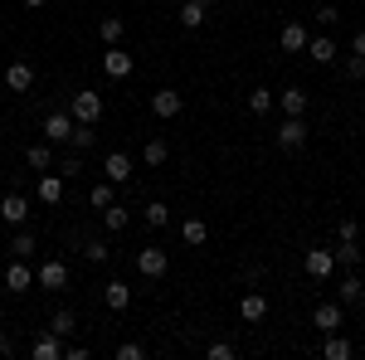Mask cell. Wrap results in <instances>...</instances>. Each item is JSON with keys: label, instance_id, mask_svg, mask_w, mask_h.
Returning a JSON list of instances; mask_svg holds the SVG:
<instances>
[{"label": "cell", "instance_id": "30bf717a", "mask_svg": "<svg viewBox=\"0 0 365 360\" xmlns=\"http://www.w3.org/2000/svg\"><path fill=\"white\" fill-rule=\"evenodd\" d=\"M0 220H5V224H15V229H20V224L29 220V200H25L20 190L0 195Z\"/></svg>", "mask_w": 365, "mask_h": 360}, {"label": "cell", "instance_id": "74e56055", "mask_svg": "<svg viewBox=\"0 0 365 360\" xmlns=\"http://www.w3.org/2000/svg\"><path fill=\"white\" fill-rule=\"evenodd\" d=\"M54 166H58V175H63V180H73V175L83 170V161H78V156H54Z\"/></svg>", "mask_w": 365, "mask_h": 360}, {"label": "cell", "instance_id": "ac0fdd59", "mask_svg": "<svg viewBox=\"0 0 365 360\" xmlns=\"http://www.w3.org/2000/svg\"><path fill=\"white\" fill-rule=\"evenodd\" d=\"M331 258H336V268H346V273H356L365 263V253H361V239L351 244V239H341V249H331Z\"/></svg>", "mask_w": 365, "mask_h": 360}, {"label": "cell", "instance_id": "7bdbcfd3", "mask_svg": "<svg viewBox=\"0 0 365 360\" xmlns=\"http://www.w3.org/2000/svg\"><path fill=\"white\" fill-rule=\"evenodd\" d=\"M88 356H93L88 346H63V360H88Z\"/></svg>", "mask_w": 365, "mask_h": 360}, {"label": "cell", "instance_id": "f1b7e54d", "mask_svg": "<svg viewBox=\"0 0 365 360\" xmlns=\"http://www.w3.org/2000/svg\"><path fill=\"white\" fill-rule=\"evenodd\" d=\"M49 331H54V336H63V341H68V336L78 331V317H73L68 307H58L54 317H49Z\"/></svg>", "mask_w": 365, "mask_h": 360}, {"label": "cell", "instance_id": "b9f144b4", "mask_svg": "<svg viewBox=\"0 0 365 360\" xmlns=\"http://www.w3.org/2000/svg\"><path fill=\"white\" fill-rule=\"evenodd\" d=\"M336 234H341V239H351V244H356V239H361V224H356V220H341V224H336Z\"/></svg>", "mask_w": 365, "mask_h": 360}, {"label": "cell", "instance_id": "8992f818", "mask_svg": "<svg viewBox=\"0 0 365 360\" xmlns=\"http://www.w3.org/2000/svg\"><path fill=\"white\" fill-rule=\"evenodd\" d=\"M180 108H185V98H180L175 88H156V93H151V117H156V122H175Z\"/></svg>", "mask_w": 365, "mask_h": 360}, {"label": "cell", "instance_id": "2e32d148", "mask_svg": "<svg viewBox=\"0 0 365 360\" xmlns=\"http://www.w3.org/2000/svg\"><path fill=\"white\" fill-rule=\"evenodd\" d=\"M25 166H29V170H39V175H44V170H54V141L39 137V141H34V146L25 151Z\"/></svg>", "mask_w": 365, "mask_h": 360}, {"label": "cell", "instance_id": "e575fe53", "mask_svg": "<svg viewBox=\"0 0 365 360\" xmlns=\"http://www.w3.org/2000/svg\"><path fill=\"white\" fill-rule=\"evenodd\" d=\"M93 141H98V132H93V127H83V122H73V137H68V146H73V151H88Z\"/></svg>", "mask_w": 365, "mask_h": 360}, {"label": "cell", "instance_id": "83f0119b", "mask_svg": "<svg viewBox=\"0 0 365 360\" xmlns=\"http://www.w3.org/2000/svg\"><path fill=\"white\" fill-rule=\"evenodd\" d=\"M322 356H327V360H351V356H356V346H351L341 331H331V336H327V346H322Z\"/></svg>", "mask_w": 365, "mask_h": 360}, {"label": "cell", "instance_id": "4316f807", "mask_svg": "<svg viewBox=\"0 0 365 360\" xmlns=\"http://www.w3.org/2000/svg\"><path fill=\"white\" fill-rule=\"evenodd\" d=\"M361 292H365V282H361L356 273H346V277L336 282V302H341V307H356V297H361Z\"/></svg>", "mask_w": 365, "mask_h": 360}, {"label": "cell", "instance_id": "4fadbf2b", "mask_svg": "<svg viewBox=\"0 0 365 360\" xmlns=\"http://www.w3.org/2000/svg\"><path fill=\"white\" fill-rule=\"evenodd\" d=\"M29 287H34V268H29L25 258H15V263L5 268V292H15V297H20V292H29Z\"/></svg>", "mask_w": 365, "mask_h": 360}, {"label": "cell", "instance_id": "681fc988", "mask_svg": "<svg viewBox=\"0 0 365 360\" xmlns=\"http://www.w3.org/2000/svg\"><path fill=\"white\" fill-rule=\"evenodd\" d=\"M0 326H5V312H0Z\"/></svg>", "mask_w": 365, "mask_h": 360}, {"label": "cell", "instance_id": "277c9868", "mask_svg": "<svg viewBox=\"0 0 365 360\" xmlns=\"http://www.w3.org/2000/svg\"><path fill=\"white\" fill-rule=\"evenodd\" d=\"M307 137H312L307 117H282V122H278V146H282V151H302Z\"/></svg>", "mask_w": 365, "mask_h": 360}, {"label": "cell", "instance_id": "4dcf8cb0", "mask_svg": "<svg viewBox=\"0 0 365 360\" xmlns=\"http://www.w3.org/2000/svg\"><path fill=\"white\" fill-rule=\"evenodd\" d=\"M127 224H132V215H127V210H122V205H108V210H103V229H108V234H122V229H127Z\"/></svg>", "mask_w": 365, "mask_h": 360}, {"label": "cell", "instance_id": "f35d334b", "mask_svg": "<svg viewBox=\"0 0 365 360\" xmlns=\"http://www.w3.org/2000/svg\"><path fill=\"white\" fill-rule=\"evenodd\" d=\"M312 20L331 29V25H341V10H336V5H317V15H312Z\"/></svg>", "mask_w": 365, "mask_h": 360}, {"label": "cell", "instance_id": "ffe728a7", "mask_svg": "<svg viewBox=\"0 0 365 360\" xmlns=\"http://www.w3.org/2000/svg\"><path fill=\"white\" fill-rule=\"evenodd\" d=\"M34 253H39V239H34V229H25V224H20V229H15V239H10V258H34Z\"/></svg>", "mask_w": 365, "mask_h": 360}, {"label": "cell", "instance_id": "cb8c5ba5", "mask_svg": "<svg viewBox=\"0 0 365 360\" xmlns=\"http://www.w3.org/2000/svg\"><path fill=\"white\" fill-rule=\"evenodd\" d=\"M239 317H244V322H263V317H268V297H263V292H244V297H239Z\"/></svg>", "mask_w": 365, "mask_h": 360}, {"label": "cell", "instance_id": "d4e9b609", "mask_svg": "<svg viewBox=\"0 0 365 360\" xmlns=\"http://www.w3.org/2000/svg\"><path fill=\"white\" fill-rule=\"evenodd\" d=\"M78 244H83V258H88V263H108V258H113L108 239H98V234H78Z\"/></svg>", "mask_w": 365, "mask_h": 360}, {"label": "cell", "instance_id": "9a60e30c", "mask_svg": "<svg viewBox=\"0 0 365 360\" xmlns=\"http://www.w3.org/2000/svg\"><path fill=\"white\" fill-rule=\"evenodd\" d=\"M278 108H282V117H307V108H312L307 88H282V93H278Z\"/></svg>", "mask_w": 365, "mask_h": 360}, {"label": "cell", "instance_id": "d6a6232c", "mask_svg": "<svg viewBox=\"0 0 365 360\" xmlns=\"http://www.w3.org/2000/svg\"><path fill=\"white\" fill-rule=\"evenodd\" d=\"M122 29H127V20H122V15H103L98 34H103V44H117V39H122Z\"/></svg>", "mask_w": 365, "mask_h": 360}, {"label": "cell", "instance_id": "d590c367", "mask_svg": "<svg viewBox=\"0 0 365 360\" xmlns=\"http://www.w3.org/2000/svg\"><path fill=\"white\" fill-rule=\"evenodd\" d=\"M113 200H117V195H113V180H108V185H93V190H88V205H93V210H108Z\"/></svg>", "mask_w": 365, "mask_h": 360}, {"label": "cell", "instance_id": "e0dca14e", "mask_svg": "<svg viewBox=\"0 0 365 360\" xmlns=\"http://www.w3.org/2000/svg\"><path fill=\"white\" fill-rule=\"evenodd\" d=\"M175 20H180L185 29H200L205 20H210V0H185V5L175 10Z\"/></svg>", "mask_w": 365, "mask_h": 360}, {"label": "cell", "instance_id": "f546056e", "mask_svg": "<svg viewBox=\"0 0 365 360\" xmlns=\"http://www.w3.org/2000/svg\"><path fill=\"white\" fill-rule=\"evenodd\" d=\"M141 161H146V166H166V161H170V146L161 137H151L146 146H141Z\"/></svg>", "mask_w": 365, "mask_h": 360}, {"label": "cell", "instance_id": "d6986e66", "mask_svg": "<svg viewBox=\"0 0 365 360\" xmlns=\"http://www.w3.org/2000/svg\"><path fill=\"white\" fill-rule=\"evenodd\" d=\"M103 302H108V312H127V307H132V287H127L122 277H113V282L103 287Z\"/></svg>", "mask_w": 365, "mask_h": 360}, {"label": "cell", "instance_id": "5bb4252c", "mask_svg": "<svg viewBox=\"0 0 365 360\" xmlns=\"http://www.w3.org/2000/svg\"><path fill=\"white\" fill-rule=\"evenodd\" d=\"M103 175H108L113 185H127V180H132V156H127V151H108V156H103Z\"/></svg>", "mask_w": 365, "mask_h": 360}, {"label": "cell", "instance_id": "bcb514c9", "mask_svg": "<svg viewBox=\"0 0 365 360\" xmlns=\"http://www.w3.org/2000/svg\"><path fill=\"white\" fill-rule=\"evenodd\" d=\"M25 5H29V10H44V5H49V0H25Z\"/></svg>", "mask_w": 365, "mask_h": 360}, {"label": "cell", "instance_id": "836d02e7", "mask_svg": "<svg viewBox=\"0 0 365 360\" xmlns=\"http://www.w3.org/2000/svg\"><path fill=\"white\" fill-rule=\"evenodd\" d=\"M249 112H258V117L273 112V88H253L249 93Z\"/></svg>", "mask_w": 365, "mask_h": 360}, {"label": "cell", "instance_id": "484cf974", "mask_svg": "<svg viewBox=\"0 0 365 360\" xmlns=\"http://www.w3.org/2000/svg\"><path fill=\"white\" fill-rule=\"evenodd\" d=\"M307 54H312V63H336V39L317 34V39H307Z\"/></svg>", "mask_w": 365, "mask_h": 360}, {"label": "cell", "instance_id": "7a4b0ae2", "mask_svg": "<svg viewBox=\"0 0 365 360\" xmlns=\"http://www.w3.org/2000/svg\"><path fill=\"white\" fill-rule=\"evenodd\" d=\"M137 273L146 277V282H161V277L170 273V253H166V249H156V244L137 249Z\"/></svg>", "mask_w": 365, "mask_h": 360}, {"label": "cell", "instance_id": "44dd1931", "mask_svg": "<svg viewBox=\"0 0 365 360\" xmlns=\"http://www.w3.org/2000/svg\"><path fill=\"white\" fill-rule=\"evenodd\" d=\"M34 360H63V336L39 331L34 336Z\"/></svg>", "mask_w": 365, "mask_h": 360}, {"label": "cell", "instance_id": "f907efd6", "mask_svg": "<svg viewBox=\"0 0 365 360\" xmlns=\"http://www.w3.org/2000/svg\"><path fill=\"white\" fill-rule=\"evenodd\" d=\"M361 253H365V244H361Z\"/></svg>", "mask_w": 365, "mask_h": 360}, {"label": "cell", "instance_id": "603a6c76", "mask_svg": "<svg viewBox=\"0 0 365 360\" xmlns=\"http://www.w3.org/2000/svg\"><path fill=\"white\" fill-rule=\"evenodd\" d=\"M63 200V175L58 170H44L39 175V205H58Z\"/></svg>", "mask_w": 365, "mask_h": 360}, {"label": "cell", "instance_id": "f6af8a7d", "mask_svg": "<svg viewBox=\"0 0 365 360\" xmlns=\"http://www.w3.org/2000/svg\"><path fill=\"white\" fill-rule=\"evenodd\" d=\"M351 54H361V58H365V29L356 34V39H351Z\"/></svg>", "mask_w": 365, "mask_h": 360}, {"label": "cell", "instance_id": "3957f363", "mask_svg": "<svg viewBox=\"0 0 365 360\" xmlns=\"http://www.w3.org/2000/svg\"><path fill=\"white\" fill-rule=\"evenodd\" d=\"M34 287H44V292H63V287H68V263H63V258H44V263L34 268Z\"/></svg>", "mask_w": 365, "mask_h": 360}, {"label": "cell", "instance_id": "c3c4849f", "mask_svg": "<svg viewBox=\"0 0 365 360\" xmlns=\"http://www.w3.org/2000/svg\"><path fill=\"white\" fill-rule=\"evenodd\" d=\"M0 103H5V83H0Z\"/></svg>", "mask_w": 365, "mask_h": 360}, {"label": "cell", "instance_id": "5b68a950", "mask_svg": "<svg viewBox=\"0 0 365 360\" xmlns=\"http://www.w3.org/2000/svg\"><path fill=\"white\" fill-rule=\"evenodd\" d=\"M346 326V307L341 302H317L312 307V331H322V336H331Z\"/></svg>", "mask_w": 365, "mask_h": 360}, {"label": "cell", "instance_id": "1f68e13d", "mask_svg": "<svg viewBox=\"0 0 365 360\" xmlns=\"http://www.w3.org/2000/svg\"><path fill=\"white\" fill-rule=\"evenodd\" d=\"M141 220L151 224V229H166V224H170V205H166V200H151V205L141 210Z\"/></svg>", "mask_w": 365, "mask_h": 360}, {"label": "cell", "instance_id": "52a82bcc", "mask_svg": "<svg viewBox=\"0 0 365 360\" xmlns=\"http://www.w3.org/2000/svg\"><path fill=\"white\" fill-rule=\"evenodd\" d=\"M307 25H302V20H287V25L278 29V49L282 54H307Z\"/></svg>", "mask_w": 365, "mask_h": 360}, {"label": "cell", "instance_id": "60d3db41", "mask_svg": "<svg viewBox=\"0 0 365 360\" xmlns=\"http://www.w3.org/2000/svg\"><path fill=\"white\" fill-rule=\"evenodd\" d=\"M205 356H210V360H234V346H229V341H215Z\"/></svg>", "mask_w": 365, "mask_h": 360}, {"label": "cell", "instance_id": "6da1fadb", "mask_svg": "<svg viewBox=\"0 0 365 360\" xmlns=\"http://www.w3.org/2000/svg\"><path fill=\"white\" fill-rule=\"evenodd\" d=\"M68 117L83 122V127H98V122H103V98H98L93 88H78L73 103H68Z\"/></svg>", "mask_w": 365, "mask_h": 360}, {"label": "cell", "instance_id": "ba28073f", "mask_svg": "<svg viewBox=\"0 0 365 360\" xmlns=\"http://www.w3.org/2000/svg\"><path fill=\"white\" fill-rule=\"evenodd\" d=\"M302 268H307V277H312V282H327V277L336 273V258H331V249H307Z\"/></svg>", "mask_w": 365, "mask_h": 360}, {"label": "cell", "instance_id": "7c38bea8", "mask_svg": "<svg viewBox=\"0 0 365 360\" xmlns=\"http://www.w3.org/2000/svg\"><path fill=\"white\" fill-rule=\"evenodd\" d=\"M39 132H44V141H68L73 137V117H68V112H49V117H44V122H39Z\"/></svg>", "mask_w": 365, "mask_h": 360}, {"label": "cell", "instance_id": "7402d4cb", "mask_svg": "<svg viewBox=\"0 0 365 360\" xmlns=\"http://www.w3.org/2000/svg\"><path fill=\"white\" fill-rule=\"evenodd\" d=\"M180 239H185L190 249H205V244H210V224L200 220V215H190V220L180 224Z\"/></svg>", "mask_w": 365, "mask_h": 360}, {"label": "cell", "instance_id": "7dc6e473", "mask_svg": "<svg viewBox=\"0 0 365 360\" xmlns=\"http://www.w3.org/2000/svg\"><path fill=\"white\" fill-rule=\"evenodd\" d=\"M356 312H361V317H365V292H361V297H356Z\"/></svg>", "mask_w": 365, "mask_h": 360}, {"label": "cell", "instance_id": "8d00e7d4", "mask_svg": "<svg viewBox=\"0 0 365 360\" xmlns=\"http://www.w3.org/2000/svg\"><path fill=\"white\" fill-rule=\"evenodd\" d=\"M341 73H346L351 83H361V78H365V58L361 54H346V58H341Z\"/></svg>", "mask_w": 365, "mask_h": 360}, {"label": "cell", "instance_id": "ee69618b", "mask_svg": "<svg viewBox=\"0 0 365 360\" xmlns=\"http://www.w3.org/2000/svg\"><path fill=\"white\" fill-rule=\"evenodd\" d=\"M10 356H15V341H10V336L0 331V360H10Z\"/></svg>", "mask_w": 365, "mask_h": 360}, {"label": "cell", "instance_id": "9c48e42d", "mask_svg": "<svg viewBox=\"0 0 365 360\" xmlns=\"http://www.w3.org/2000/svg\"><path fill=\"white\" fill-rule=\"evenodd\" d=\"M103 73H108V78H132V73H137V58L122 54L117 44H108V54H103Z\"/></svg>", "mask_w": 365, "mask_h": 360}, {"label": "cell", "instance_id": "ab89813d", "mask_svg": "<svg viewBox=\"0 0 365 360\" xmlns=\"http://www.w3.org/2000/svg\"><path fill=\"white\" fill-rule=\"evenodd\" d=\"M146 356V346H137V341H122V346H117V360H141Z\"/></svg>", "mask_w": 365, "mask_h": 360}, {"label": "cell", "instance_id": "8fae6325", "mask_svg": "<svg viewBox=\"0 0 365 360\" xmlns=\"http://www.w3.org/2000/svg\"><path fill=\"white\" fill-rule=\"evenodd\" d=\"M0 83H5V93H29V88H34V68H29L25 58H15V63L5 68V78H0Z\"/></svg>", "mask_w": 365, "mask_h": 360}]
</instances>
